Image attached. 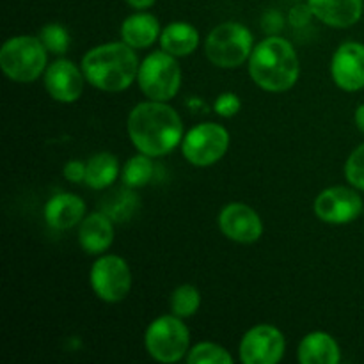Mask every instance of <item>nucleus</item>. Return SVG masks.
Segmentation results:
<instances>
[{"label":"nucleus","instance_id":"obj_1","mask_svg":"<svg viewBox=\"0 0 364 364\" xmlns=\"http://www.w3.org/2000/svg\"><path fill=\"white\" fill-rule=\"evenodd\" d=\"M128 135L141 153L164 156L173 151L183 139V123L166 102L139 103L128 116Z\"/></svg>","mask_w":364,"mask_h":364},{"label":"nucleus","instance_id":"obj_2","mask_svg":"<svg viewBox=\"0 0 364 364\" xmlns=\"http://www.w3.org/2000/svg\"><path fill=\"white\" fill-rule=\"evenodd\" d=\"M134 50L124 41L91 48L82 59L85 80L105 92H119L130 87L141 68Z\"/></svg>","mask_w":364,"mask_h":364},{"label":"nucleus","instance_id":"obj_3","mask_svg":"<svg viewBox=\"0 0 364 364\" xmlns=\"http://www.w3.org/2000/svg\"><path fill=\"white\" fill-rule=\"evenodd\" d=\"M299 73L297 52L290 41L277 36L259 41L249 57V75L265 91H288L299 80Z\"/></svg>","mask_w":364,"mask_h":364},{"label":"nucleus","instance_id":"obj_4","mask_svg":"<svg viewBox=\"0 0 364 364\" xmlns=\"http://www.w3.org/2000/svg\"><path fill=\"white\" fill-rule=\"evenodd\" d=\"M46 52L43 41L34 36H16L0 48V68L14 82L28 84L46 71Z\"/></svg>","mask_w":364,"mask_h":364},{"label":"nucleus","instance_id":"obj_5","mask_svg":"<svg viewBox=\"0 0 364 364\" xmlns=\"http://www.w3.org/2000/svg\"><path fill=\"white\" fill-rule=\"evenodd\" d=\"M255 50L251 31L238 21H226L213 28L205 43V52L210 63L217 68L242 66Z\"/></svg>","mask_w":364,"mask_h":364},{"label":"nucleus","instance_id":"obj_6","mask_svg":"<svg viewBox=\"0 0 364 364\" xmlns=\"http://www.w3.org/2000/svg\"><path fill=\"white\" fill-rule=\"evenodd\" d=\"M139 87L149 100L167 102L178 95L181 85V68L176 57L164 52H153L142 60L137 75Z\"/></svg>","mask_w":364,"mask_h":364},{"label":"nucleus","instance_id":"obj_7","mask_svg":"<svg viewBox=\"0 0 364 364\" xmlns=\"http://www.w3.org/2000/svg\"><path fill=\"white\" fill-rule=\"evenodd\" d=\"M149 355L159 363H178L191 345L188 327L176 315H164L153 320L144 336Z\"/></svg>","mask_w":364,"mask_h":364},{"label":"nucleus","instance_id":"obj_8","mask_svg":"<svg viewBox=\"0 0 364 364\" xmlns=\"http://www.w3.org/2000/svg\"><path fill=\"white\" fill-rule=\"evenodd\" d=\"M230 148V132L215 123H203L187 132L181 144L183 156L196 167L219 162Z\"/></svg>","mask_w":364,"mask_h":364},{"label":"nucleus","instance_id":"obj_9","mask_svg":"<svg viewBox=\"0 0 364 364\" xmlns=\"http://www.w3.org/2000/svg\"><path fill=\"white\" fill-rule=\"evenodd\" d=\"M91 287L102 301L121 302L132 290L130 267L119 256H102L91 269Z\"/></svg>","mask_w":364,"mask_h":364},{"label":"nucleus","instance_id":"obj_10","mask_svg":"<svg viewBox=\"0 0 364 364\" xmlns=\"http://www.w3.org/2000/svg\"><path fill=\"white\" fill-rule=\"evenodd\" d=\"M287 341L274 326H256L240 341V359L245 364H277L283 359Z\"/></svg>","mask_w":364,"mask_h":364},{"label":"nucleus","instance_id":"obj_11","mask_svg":"<svg viewBox=\"0 0 364 364\" xmlns=\"http://www.w3.org/2000/svg\"><path fill=\"white\" fill-rule=\"evenodd\" d=\"M363 198L348 187L326 188L315 199V213L327 224H348L363 213Z\"/></svg>","mask_w":364,"mask_h":364},{"label":"nucleus","instance_id":"obj_12","mask_svg":"<svg viewBox=\"0 0 364 364\" xmlns=\"http://www.w3.org/2000/svg\"><path fill=\"white\" fill-rule=\"evenodd\" d=\"M219 228L224 237L238 244H252L263 233V223L258 213L244 203H230L219 215Z\"/></svg>","mask_w":364,"mask_h":364},{"label":"nucleus","instance_id":"obj_13","mask_svg":"<svg viewBox=\"0 0 364 364\" xmlns=\"http://www.w3.org/2000/svg\"><path fill=\"white\" fill-rule=\"evenodd\" d=\"M334 84L343 91H359L364 87V45L348 41L336 50L331 63Z\"/></svg>","mask_w":364,"mask_h":364},{"label":"nucleus","instance_id":"obj_14","mask_svg":"<svg viewBox=\"0 0 364 364\" xmlns=\"http://www.w3.org/2000/svg\"><path fill=\"white\" fill-rule=\"evenodd\" d=\"M84 71L71 60L60 59L50 64L45 71V87L53 100L60 103L77 102L84 91Z\"/></svg>","mask_w":364,"mask_h":364},{"label":"nucleus","instance_id":"obj_15","mask_svg":"<svg viewBox=\"0 0 364 364\" xmlns=\"http://www.w3.org/2000/svg\"><path fill=\"white\" fill-rule=\"evenodd\" d=\"M313 16L334 28H348L358 23L364 0H308Z\"/></svg>","mask_w":364,"mask_h":364},{"label":"nucleus","instance_id":"obj_16","mask_svg":"<svg viewBox=\"0 0 364 364\" xmlns=\"http://www.w3.org/2000/svg\"><path fill=\"white\" fill-rule=\"evenodd\" d=\"M114 220L103 212L91 213L80 223L78 242L89 255H102L114 242Z\"/></svg>","mask_w":364,"mask_h":364},{"label":"nucleus","instance_id":"obj_17","mask_svg":"<svg viewBox=\"0 0 364 364\" xmlns=\"http://www.w3.org/2000/svg\"><path fill=\"white\" fill-rule=\"evenodd\" d=\"M84 199L78 198V196L68 194V192L50 198V201L45 206V220L48 223L50 228L59 231L77 226L78 223L84 220Z\"/></svg>","mask_w":364,"mask_h":364},{"label":"nucleus","instance_id":"obj_18","mask_svg":"<svg viewBox=\"0 0 364 364\" xmlns=\"http://www.w3.org/2000/svg\"><path fill=\"white\" fill-rule=\"evenodd\" d=\"M297 358L302 364H336L340 363L341 354L331 334L315 331L301 341Z\"/></svg>","mask_w":364,"mask_h":364},{"label":"nucleus","instance_id":"obj_19","mask_svg":"<svg viewBox=\"0 0 364 364\" xmlns=\"http://www.w3.org/2000/svg\"><path fill=\"white\" fill-rule=\"evenodd\" d=\"M160 36L156 16L149 13H135L121 25V38L132 48H148Z\"/></svg>","mask_w":364,"mask_h":364},{"label":"nucleus","instance_id":"obj_20","mask_svg":"<svg viewBox=\"0 0 364 364\" xmlns=\"http://www.w3.org/2000/svg\"><path fill=\"white\" fill-rule=\"evenodd\" d=\"M160 45H162V50H166L167 53L174 57L191 55L199 45V32L191 23L174 21L162 31Z\"/></svg>","mask_w":364,"mask_h":364},{"label":"nucleus","instance_id":"obj_21","mask_svg":"<svg viewBox=\"0 0 364 364\" xmlns=\"http://www.w3.org/2000/svg\"><path fill=\"white\" fill-rule=\"evenodd\" d=\"M119 174V162L112 153H96L87 160L85 183L95 191H103L116 181Z\"/></svg>","mask_w":364,"mask_h":364},{"label":"nucleus","instance_id":"obj_22","mask_svg":"<svg viewBox=\"0 0 364 364\" xmlns=\"http://www.w3.org/2000/svg\"><path fill=\"white\" fill-rule=\"evenodd\" d=\"M102 208V212L109 215L114 223H124L139 208V198L135 192L130 191V187L117 188L103 198Z\"/></svg>","mask_w":364,"mask_h":364},{"label":"nucleus","instance_id":"obj_23","mask_svg":"<svg viewBox=\"0 0 364 364\" xmlns=\"http://www.w3.org/2000/svg\"><path fill=\"white\" fill-rule=\"evenodd\" d=\"M153 156L139 153V155L132 156L123 167V183L130 188L144 187L151 181L153 174H155V166L151 162Z\"/></svg>","mask_w":364,"mask_h":364},{"label":"nucleus","instance_id":"obj_24","mask_svg":"<svg viewBox=\"0 0 364 364\" xmlns=\"http://www.w3.org/2000/svg\"><path fill=\"white\" fill-rule=\"evenodd\" d=\"M201 306V295L199 290L192 284H181L171 295V309L173 315L180 316V318H187L192 316Z\"/></svg>","mask_w":364,"mask_h":364},{"label":"nucleus","instance_id":"obj_25","mask_svg":"<svg viewBox=\"0 0 364 364\" xmlns=\"http://www.w3.org/2000/svg\"><path fill=\"white\" fill-rule=\"evenodd\" d=\"M188 364H233V358L217 343H199L188 352Z\"/></svg>","mask_w":364,"mask_h":364},{"label":"nucleus","instance_id":"obj_26","mask_svg":"<svg viewBox=\"0 0 364 364\" xmlns=\"http://www.w3.org/2000/svg\"><path fill=\"white\" fill-rule=\"evenodd\" d=\"M39 39L48 52L59 53V55L66 53L68 46H70V36H68L66 28L59 23L45 25L39 32Z\"/></svg>","mask_w":364,"mask_h":364},{"label":"nucleus","instance_id":"obj_27","mask_svg":"<svg viewBox=\"0 0 364 364\" xmlns=\"http://www.w3.org/2000/svg\"><path fill=\"white\" fill-rule=\"evenodd\" d=\"M345 176L358 191H364V144L355 148L345 164Z\"/></svg>","mask_w":364,"mask_h":364},{"label":"nucleus","instance_id":"obj_28","mask_svg":"<svg viewBox=\"0 0 364 364\" xmlns=\"http://www.w3.org/2000/svg\"><path fill=\"white\" fill-rule=\"evenodd\" d=\"M242 109V102L235 92H223L213 103V110L220 117H233Z\"/></svg>","mask_w":364,"mask_h":364},{"label":"nucleus","instance_id":"obj_29","mask_svg":"<svg viewBox=\"0 0 364 364\" xmlns=\"http://www.w3.org/2000/svg\"><path fill=\"white\" fill-rule=\"evenodd\" d=\"M85 169H87V164L80 162V160H70L64 166V178L71 183H82L85 181Z\"/></svg>","mask_w":364,"mask_h":364},{"label":"nucleus","instance_id":"obj_30","mask_svg":"<svg viewBox=\"0 0 364 364\" xmlns=\"http://www.w3.org/2000/svg\"><path fill=\"white\" fill-rule=\"evenodd\" d=\"M311 16V9H309V6L306 4V6H295L294 9L290 11V14H288V20H290V23L294 25V27H304Z\"/></svg>","mask_w":364,"mask_h":364},{"label":"nucleus","instance_id":"obj_31","mask_svg":"<svg viewBox=\"0 0 364 364\" xmlns=\"http://www.w3.org/2000/svg\"><path fill=\"white\" fill-rule=\"evenodd\" d=\"M155 2L156 0H127L128 6H132L134 9H139V11L148 9V7H151Z\"/></svg>","mask_w":364,"mask_h":364},{"label":"nucleus","instance_id":"obj_32","mask_svg":"<svg viewBox=\"0 0 364 364\" xmlns=\"http://www.w3.org/2000/svg\"><path fill=\"white\" fill-rule=\"evenodd\" d=\"M354 117H355V124H358V128L364 134V103H363V105L358 107Z\"/></svg>","mask_w":364,"mask_h":364}]
</instances>
